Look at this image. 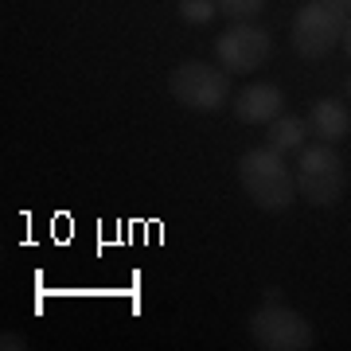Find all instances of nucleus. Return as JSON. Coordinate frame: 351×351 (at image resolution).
<instances>
[{
    "instance_id": "obj_1",
    "label": "nucleus",
    "mask_w": 351,
    "mask_h": 351,
    "mask_svg": "<svg viewBox=\"0 0 351 351\" xmlns=\"http://www.w3.org/2000/svg\"><path fill=\"white\" fill-rule=\"evenodd\" d=\"M239 184L246 191V199L265 215H281L297 199V184L281 152L274 149H250L239 160Z\"/></svg>"
},
{
    "instance_id": "obj_2",
    "label": "nucleus",
    "mask_w": 351,
    "mask_h": 351,
    "mask_svg": "<svg viewBox=\"0 0 351 351\" xmlns=\"http://www.w3.org/2000/svg\"><path fill=\"white\" fill-rule=\"evenodd\" d=\"M293 184H297V195L308 199L313 207H332V203H339V195H343V188H348L343 156H339L332 145H324V141L304 145V149L297 152Z\"/></svg>"
},
{
    "instance_id": "obj_3",
    "label": "nucleus",
    "mask_w": 351,
    "mask_h": 351,
    "mask_svg": "<svg viewBox=\"0 0 351 351\" xmlns=\"http://www.w3.org/2000/svg\"><path fill=\"white\" fill-rule=\"evenodd\" d=\"M343 27H348V8H339L336 0H308L301 12L293 16V51L316 63L343 43Z\"/></svg>"
},
{
    "instance_id": "obj_4",
    "label": "nucleus",
    "mask_w": 351,
    "mask_h": 351,
    "mask_svg": "<svg viewBox=\"0 0 351 351\" xmlns=\"http://www.w3.org/2000/svg\"><path fill=\"white\" fill-rule=\"evenodd\" d=\"M168 94H172L184 110L195 113H219L230 98V75L223 66H207V63H180L168 75Z\"/></svg>"
},
{
    "instance_id": "obj_5",
    "label": "nucleus",
    "mask_w": 351,
    "mask_h": 351,
    "mask_svg": "<svg viewBox=\"0 0 351 351\" xmlns=\"http://www.w3.org/2000/svg\"><path fill=\"white\" fill-rule=\"evenodd\" d=\"M250 336L262 351H308L313 348V324L281 301H265L250 316Z\"/></svg>"
},
{
    "instance_id": "obj_6",
    "label": "nucleus",
    "mask_w": 351,
    "mask_h": 351,
    "mask_svg": "<svg viewBox=\"0 0 351 351\" xmlns=\"http://www.w3.org/2000/svg\"><path fill=\"white\" fill-rule=\"evenodd\" d=\"M269 51H274L269 32L254 24H234L215 39V55H219L226 75H254L269 59Z\"/></svg>"
},
{
    "instance_id": "obj_7",
    "label": "nucleus",
    "mask_w": 351,
    "mask_h": 351,
    "mask_svg": "<svg viewBox=\"0 0 351 351\" xmlns=\"http://www.w3.org/2000/svg\"><path fill=\"white\" fill-rule=\"evenodd\" d=\"M285 113V94L274 86V82H258V86H246L234 98V117L242 125H269Z\"/></svg>"
},
{
    "instance_id": "obj_8",
    "label": "nucleus",
    "mask_w": 351,
    "mask_h": 351,
    "mask_svg": "<svg viewBox=\"0 0 351 351\" xmlns=\"http://www.w3.org/2000/svg\"><path fill=\"white\" fill-rule=\"evenodd\" d=\"M308 133H316V141H324V145H339V141L351 133L348 106L339 98L316 101L313 110H308Z\"/></svg>"
},
{
    "instance_id": "obj_9",
    "label": "nucleus",
    "mask_w": 351,
    "mask_h": 351,
    "mask_svg": "<svg viewBox=\"0 0 351 351\" xmlns=\"http://www.w3.org/2000/svg\"><path fill=\"white\" fill-rule=\"evenodd\" d=\"M304 137H308V121L293 117V113H281L277 121H269V125H265V149L281 152V156H289V152H301L304 149Z\"/></svg>"
},
{
    "instance_id": "obj_10",
    "label": "nucleus",
    "mask_w": 351,
    "mask_h": 351,
    "mask_svg": "<svg viewBox=\"0 0 351 351\" xmlns=\"http://www.w3.org/2000/svg\"><path fill=\"white\" fill-rule=\"evenodd\" d=\"M176 8H180V20H184V24H211L215 20V12H219V0H180V4H176Z\"/></svg>"
},
{
    "instance_id": "obj_11",
    "label": "nucleus",
    "mask_w": 351,
    "mask_h": 351,
    "mask_svg": "<svg viewBox=\"0 0 351 351\" xmlns=\"http://www.w3.org/2000/svg\"><path fill=\"white\" fill-rule=\"evenodd\" d=\"M262 8H265V0H219V12H226L230 20H239V24H246Z\"/></svg>"
},
{
    "instance_id": "obj_12",
    "label": "nucleus",
    "mask_w": 351,
    "mask_h": 351,
    "mask_svg": "<svg viewBox=\"0 0 351 351\" xmlns=\"http://www.w3.org/2000/svg\"><path fill=\"white\" fill-rule=\"evenodd\" d=\"M0 348H4V351H24L27 343L20 336H8V332H4V336H0Z\"/></svg>"
},
{
    "instance_id": "obj_13",
    "label": "nucleus",
    "mask_w": 351,
    "mask_h": 351,
    "mask_svg": "<svg viewBox=\"0 0 351 351\" xmlns=\"http://www.w3.org/2000/svg\"><path fill=\"white\" fill-rule=\"evenodd\" d=\"M343 51H348V59H351V16H348V27H343Z\"/></svg>"
},
{
    "instance_id": "obj_14",
    "label": "nucleus",
    "mask_w": 351,
    "mask_h": 351,
    "mask_svg": "<svg viewBox=\"0 0 351 351\" xmlns=\"http://www.w3.org/2000/svg\"><path fill=\"white\" fill-rule=\"evenodd\" d=\"M339 8H348V16H351V0H336Z\"/></svg>"
},
{
    "instance_id": "obj_15",
    "label": "nucleus",
    "mask_w": 351,
    "mask_h": 351,
    "mask_svg": "<svg viewBox=\"0 0 351 351\" xmlns=\"http://www.w3.org/2000/svg\"><path fill=\"white\" fill-rule=\"evenodd\" d=\"M348 98H351V78H348Z\"/></svg>"
}]
</instances>
